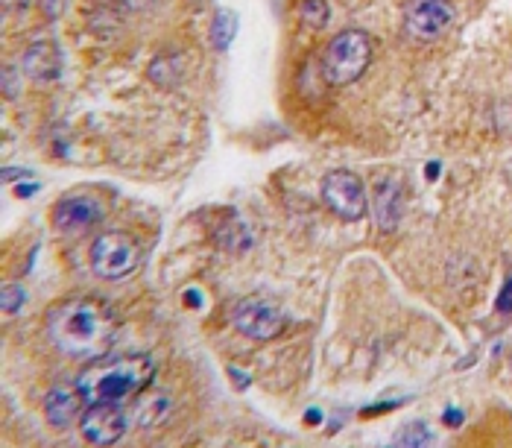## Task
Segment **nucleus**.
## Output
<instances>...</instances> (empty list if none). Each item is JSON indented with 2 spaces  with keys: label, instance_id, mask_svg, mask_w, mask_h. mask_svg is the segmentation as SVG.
<instances>
[{
  "label": "nucleus",
  "instance_id": "obj_1",
  "mask_svg": "<svg viewBox=\"0 0 512 448\" xmlns=\"http://www.w3.org/2000/svg\"><path fill=\"white\" fill-rule=\"evenodd\" d=\"M47 334L68 358L97 361L115 346L118 323L97 299H65L47 311Z\"/></svg>",
  "mask_w": 512,
  "mask_h": 448
},
{
  "label": "nucleus",
  "instance_id": "obj_2",
  "mask_svg": "<svg viewBox=\"0 0 512 448\" xmlns=\"http://www.w3.org/2000/svg\"><path fill=\"white\" fill-rule=\"evenodd\" d=\"M156 378V364L147 355H103L79 372L77 390L88 405L123 402L144 393Z\"/></svg>",
  "mask_w": 512,
  "mask_h": 448
},
{
  "label": "nucleus",
  "instance_id": "obj_3",
  "mask_svg": "<svg viewBox=\"0 0 512 448\" xmlns=\"http://www.w3.org/2000/svg\"><path fill=\"white\" fill-rule=\"evenodd\" d=\"M372 62V39L363 30H343L337 33L322 56V77L328 85H352Z\"/></svg>",
  "mask_w": 512,
  "mask_h": 448
},
{
  "label": "nucleus",
  "instance_id": "obj_4",
  "mask_svg": "<svg viewBox=\"0 0 512 448\" xmlns=\"http://www.w3.org/2000/svg\"><path fill=\"white\" fill-rule=\"evenodd\" d=\"M141 264V246L126 232H106L91 244V267L100 279H123Z\"/></svg>",
  "mask_w": 512,
  "mask_h": 448
},
{
  "label": "nucleus",
  "instance_id": "obj_5",
  "mask_svg": "<svg viewBox=\"0 0 512 448\" xmlns=\"http://www.w3.org/2000/svg\"><path fill=\"white\" fill-rule=\"evenodd\" d=\"M322 200L337 217L352 220V223L360 220L366 214V208H369L366 188H363L360 176H357L355 170H343V167L325 173V179H322Z\"/></svg>",
  "mask_w": 512,
  "mask_h": 448
},
{
  "label": "nucleus",
  "instance_id": "obj_6",
  "mask_svg": "<svg viewBox=\"0 0 512 448\" xmlns=\"http://www.w3.org/2000/svg\"><path fill=\"white\" fill-rule=\"evenodd\" d=\"M235 326L240 334L252 340H273L284 328V314L278 311L276 302L261 296H246L235 308Z\"/></svg>",
  "mask_w": 512,
  "mask_h": 448
},
{
  "label": "nucleus",
  "instance_id": "obj_7",
  "mask_svg": "<svg viewBox=\"0 0 512 448\" xmlns=\"http://www.w3.org/2000/svg\"><path fill=\"white\" fill-rule=\"evenodd\" d=\"M454 21V9L448 0H410L404 9V27L413 39H439Z\"/></svg>",
  "mask_w": 512,
  "mask_h": 448
},
{
  "label": "nucleus",
  "instance_id": "obj_8",
  "mask_svg": "<svg viewBox=\"0 0 512 448\" xmlns=\"http://www.w3.org/2000/svg\"><path fill=\"white\" fill-rule=\"evenodd\" d=\"M79 431L94 446H115L126 434V413L120 410L118 402H94L82 413Z\"/></svg>",
  "mask_w": 512,
  "mask_h": 448
},
{
  "label": "nucleus",
  "instance_id": "obj_9",
  "mask_svg": "<svg viewBox=\"0 0 512 448\" xmlns=\"http://www.w3.org/2000/svg\"><path fill=\"white\" fill-rule=\"evenodd\" d=\"M103 220V205L91 197H65L53 208V223L59 232H82Z\"/></svg>",
  "mask_w": 512,
  "mask_h": 448
},
{
  "label": "nucleus",
  "instance_id": "obj_10",
  "mask_svg": "<svg viewBox=\"0 0 512 448\" xmlns=\"http://www.w3.org/2000/svg\"><path fill=\"white\" fill-rule=\"evenodd\" d=\"M24 71L33 77V80H53L59 71H62V56H59V47L53 41L39 39L33 41L21 59Z\"/></svg>",
  "mask_w": 512,
  "mask_h": 448
},
{
  "label": "nucleus",
  "instance_id": "obj_11",
  "mask_svg": "<svg viewBox=\"0 0 512 448\" xmlns=\"http://www.w3.org/2000/svg\"><path fill=\"white\" fill-rule=\"evenodd\" d=\"M401 208H404V197H401V182H395V176H387L375 185V220L384 232H393L401 220Z\"/></svg>",
  "mask_w": 512,
  "mask_h": 448
},
{
  "label": "nucleus",
  "instance_id": "obj_12",
  "mask_svg": "<svg viewBox=\"0 0 512 448\" xmlns=\"http://www.w3.org/2000/svg\"><path fill=\"white\" fill-rule=\"evenodd\" d=\"M82 393L79 390H68V387H53L44 399V416L53 428H68L79 416L82 408Z\"/></svg>",
  "mask_w": 512,
  "mask_h": 448
},
{
  "label": "nucleus",
  "instance_id": "obj_13",
  "mask_svg": "<svg viewBox=\"0 0 512 448\" xmlns=\"http://www.w3.org/2000/svg\"><path fill=\"white\" fill-rule=\"evenodd\" d=\"M235 24L237 18L232 12H226V9H220L217 12V18H214V30H211V41H214V47L217 50H226L232 39H235Z\"/></svg>",
  "mask_w": 512,
  "mask_h": 448
},
{
  "label": "nucleus",
  "instance_id": "obj_14",
  "mask_svg": "<svg viewBox=\"0 0 512 448\" xmlns=\"http://www.w3.org/2000/svg\"><path fill=\"white\" fill-rule=\"evenodd\" d=\"M299 15H302V21L308 27H325V21H328V0H305Z\"/></svg>",
  "mask_w": 512,
  "mask_h": 448
},
{
  "label": "nucleus",
  "instance_id": "obj_15",
  "mask_svg": "<svg viewBox=\"0 0 512 448\" xmlns=\"http://www.w3.org/2000/svg\"><path fill=\"white\" fill-rule=\"evenodd\" d=\"M24 299H27V296H24V290H21V287H15V285L3 287V311H6V314H15V311L24 305Z\"/></svg>",
  "mask_w": 512,
  "mask_h": 448
},
{
  "label": "nucleus",
  "instance_id": "obj_16",
  "mask_svg": "<svg viewBox=\"0 0 512 448\" xmlns=\"http://www.w3.org/2000/svg\"><path fill=\"white\" fill-rule=\"evenodd\" d=\"M428 440H431V434L422 428V422H419V425H413V431H410V434H401V437H398V443H404V446H416V443H428Z\"/></svg>",
  "mask_w": 512,
  "mask_h": 448
},
{
  "label": "nucleus",
  "instance_id": "obj_17",
  "mask_svg": "<svg viewBox=\"0 0 512 448\" xmlns=\"http://www.w3.org/2000/svg\"><path fill=\"white\" fill-rule=\"evenodd\" d=\"M498 311H504V314H510L512 311V279L504 285L501 296H498Z\"/></svg>",
  "mask_w": 512,
  "mask_h": 448
},
{
  "label": "nucleus",
  "instance_id": "obj_18",
  "mask_svg": "<svg viewBox=\"0 0 512 448\" xmlns=\"http://www.w3.org/2000/svg\"><path fill=\"white\" fill-rule=\"evenodd\" d=\"M56 12H59V3H56V0H47V15L53 18Z\"/></svg>",
  "mask_w": 512,
  "mask_h": 448
},
{
  "label": "nucleus",
  "instance_id": "obj_19",
  "mask_svg": "<svg viewBox=\"0 0 512 448\" xmlns=\"http://www.w3.org/2000/svg\"><path fill=\"white\" fill-rule=\"evenodd\" d=\"M510 369H512V358H510Z\"/></svg>",
  "mask_w": 512,
  "mask_h": 448
}]
</instances>
